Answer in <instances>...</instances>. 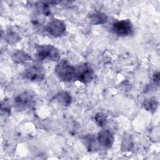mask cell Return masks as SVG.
Instances as JSON below:
<instances>
[{
	"label": "cell",
	"instance_id": "cell-1",
	"mask_svg": "<svg viewBox=\"0 0 160 160\" xmlns=\"http://www.w3.org/2000/svg\"><path fill=\"white\" fill-rule=\"evenodd\" d=\"M35 56L40 61H58L60 59L59 50L51 44H42L36 47Z\"/></svg>",
	"mask_w": 160,
	"mask_h": 160
},
{
	"label": "cell",
	"instance_id": "cell-2",
	"mask_svg": "<svg viewBox=\"0 0 160 160\" xmlns=\"http://www.w3.org/2000/svg\"><path fill=\"white\" fill-rule=\"evenodd\" d=\"M54 72L58 78L64 82H71L76 80L75 67L66 60L59 61L54 68Z\"/></svg>",
	"mask_w": 160,
	"mask_h": 160
},
{
	"label": "cell",
	"instance_id": "cell-3",
	"mask_svg": "<svg viewBox=\"0 0 160 160\" xmlns=\"http://www.w3.org/2000/svg\"><path fill=\"white\" fill-rule=\"evenodd\" d=\"M23 78L30 81H40L44 79L46 71L44 68L39 64L29 65L22 72Z\"/></svg>",
	"mask_w": 160,
	"mask_h": 160
},
{
	"label": "cell",
	"instance_id": "cell-4",
	"mask_svg": "<svg viewBox=\"0 0 160 160\" xmlns=\"http://www.w3.org/2000/svg\"><path fill=\"white\" fill-rule=\"evenodd\" d=\"M34 104V97L29 91H24L18 94L13 99L14 106L21 110L31 108Z\"/></svg>",
	"mask_w": 160,
	"mask_h": 160
},
{
	"label": "cell",
	"instance_id": "cell-5",
	"mask_svg": "<svg viewBox=\"0 0 160 160\" xmlns=\"http://www.w3.org/2000/svg\"><path fill=\"white\" fill-rule=\"evenodd\" d=\"M76 80L83 84L90 82L94 78V71L87 63H82L75 67Z\"/></svg>",
	"mask_w": 160,
	"mask_h": 160
},
{
	"label": "cell",
	"instance_id": "cell-6",
	"mask_svg": "<svg viewBox=\"0 0 160 160\" xmlns=\"http://www.w3.org/2000/svg\"><path fill=\"white\" fill-rule=\"evenodd\" d=\"M112 31L118 36L126 37L133 34V26L129 19L118 21L112 24Z\"/></svg>",
	"mask_w": 160,
	"mask_h": 160
},
{
	"label": "cell",
	"instance_id": "cell-7",
	"mask_svg": "<svg viewBox=\"0 0 160 160\" xmlns=\"http://www.w3.org/2000/svg\"><path fill=\"white\" fill-rule=\"evenodd\" d=\"M66 29L64 22L58 19H53L50 21L45 27L46 31L53 37H59L62 35Z\"/></svg>",
	"mask_w": 160,
	"mask_h": 160
},
{
	"label": "cell",
	"instance_id": "cell-8",
	"mask_svg": "<svg viewBox=\"0 0 160 160\" xmlns=\"http://www.w3.org/2000/svg\"><path fill=\"white\" fill-rule=\"evenodd\" d=\"M97 140L99 144L102 147L106 149H110L114 144V137L111 131L108 129H103L98 132Z\"/></svg>",
	"mask_w": 160,
	"mask_h": 160
},
{
	"label": "cell",
	"instance_id": "cell-9",
	"mask_svg": "<svg viewBox=\"0 0 160 160\" xmlns=\"http://www.w3.org/2000/svg\"><path fill=\"white\" fill-rule=\"evenodd\" d=\"M88 19L91 24L93 25H99L105 23L107 21L108 17L103 12L94 11L88 16Z\"/></svg>",
	"mask_w": 160,
	"mask_h": 160
},
{
	"label": "cell",
	"instance_id": "cell-10",
	"mask_svg": "<svg viewBox=\"0 0 160 160\" xmlns=\"http://www.w3.org/2000/svg\"><path fill=\"white\" fill-rule=\"evenodd\" d=\"M54 99L59 104L64 107L69 106L72 101L71 95L66 91H61L58 92L54 96Z\"/></svg>",
	"mask_w": 160,
	"mask_h": 160
},
{
	"label": "cell",
	"instance_id": "cell-11",
	"mask_svg": "<svg viewBox=\"0 0 160 160\" xmlns=\"http://www.w3.org/2000/svg\"><path fill=\"white\" fill-rule=\"evenodd\" d=\"M13 61L17 64H23L31 60V56L22 50H19L14 53L12 56Z\"/></svg>",
	"mask_w": 160,
	"mask_h": 160
},
{
	"label": "cell",
	"instance_id": "cell-12",
	"mask_svg": "<svg viewBox=\"0 0 160 160\" xmlns=\"http://www.w3.org/2000/svg\"><path fill=\"white\" fill-rule=\"evenodd\" d=\"M142 107L146 111L153 112L158 107V102L155 98H151L146 99L143 102Z\"/></svg>",
	"mask_w": 160,
	"mask_h": 160
},
{
	"label": "cell",
	"instance_id": "cell-13",
	"mask_svg": "<svg viewBox=\"0 0 160 160\" xmlns=\"http://www.w3.org/2000/svg\"><path fill=\"white\" fill-rule=\"evenodd\" d=\"M94 119H95L96 124L99 127H101V128L105 126L108 122L107 116H106L105 114H104L102 112L97 113L94 116Z\"/></svg>",
	"mask_w": 160,
	"mask_h": 160
},
{
	"label": "cell",
	"instance_id": "cell-14",
	"mask_svg": "<svg viewBox=\"0 0 160 160\" xmlns=\"http://www.w3.org/2000/svg\"><path fill=\"white\" fill-rule=\"evenodd\" d=\"M4 38L6 41L9 44L16 43L20 39L19 35L13 31H8Z\"/></svg>",
	"mask_w": 160,
	"mask_h": 160
},
{
	"label": "cell",
	"instance_id": "cell-15",
	"mask_svg": "<svg viewBox=\"0 0 160 160\" xmlns=\"http://www.w3.org/2000/svg\"><path fill=\"white\" fill-rule=\"evenodd\" d=\"M85 142H86V146H87V148L89 149V150H92L93 148H95V144H96V142L94 141V138L92 136H86L85 138Z\"/></svg>",
	"mask_w": 160,
	"mask_h": 160
},
{
	"label": "cell",
	"instance_id": "cell-16",
	"mask_svg": "<svg viewBox=\"0 0 160 160\" xmlns=\"http://www.w3.org/2000/svg\"><path fill=\"white\" fill-rule=\"evenodd\" d=\"M132 146V140L130 139L129 137L125 138L124 139H123L122 143V148H123V149L125 151L129 150Z\"/></svg>",
	"mask_w": 160,
	"mask_h": 160
},
{
	"label": "cell",
	"instance_id": "cell-17",
	"mask_svg": "<svg viewBox=\"0 0 160 160\" xmlns=\"http://www.w3.org/2000/svg\"><path fill=\"white\" fill-rule=\"evenodd\" d=\"M152 80H153V82L155 84V85L158 86L159 84V72H154V74H153V76H152Z\"/></svg>",
	"mask_w": 160,
	"mask_h": 160
}]
</instances>
